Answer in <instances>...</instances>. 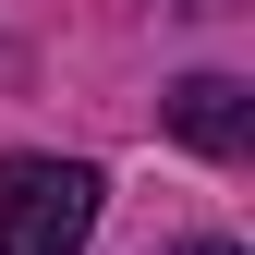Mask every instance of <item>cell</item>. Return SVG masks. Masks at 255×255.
Segmentation results:
<instances>
[{"label":"cell","mask_w":255,"mask_h":255,"mask_svg":"<svg viewBox=\"0 0 255 255\" xmlns=\"http://www.w3.org/2000/svg\"><path fill=\"white\" fill-rule=\"evenodd\" d=\"M170 134L195 146V158H243V146H255V110H243L231 73H182V85H170Z\"/></svg>","instance_id":"7a4b0ae2"},{"label":"cell","mask_w":255,"mask_h":255,"mask_svg":"<svg viewBox=\"0 0 255 255\" xmlns=\"http://www.w3.org/2000/svg\"><path fill=\"white\" fill-rule=\"evenodd\" d=\"M170 255H231V243H170Z\"/></svg>","instance_id":"3957f363"},{"label":"cell","mask_w":255,"mask_h":255,"mask_svg":"<svg viewBox=\"0 0 255 255\" xmlns=\"http://www.w3.org/2000/svg\"><path fill=\"white\" fill-rule=\"evenodd\" d=\"M98 170L85 158H0V255H85Z\"/></svg>","instance_id":"6da1fadb"}]
</instances>
